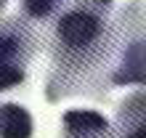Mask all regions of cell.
<instances>
[{
  "instance_id": "cell-4",
  "label": "cell",
  "mask_w": 146,
  "mask_h": 138,
  "mask_svg": "<svg viewBox=\"0 0 146 138\" xmlns=\"http://www.w3.org/2000/svg\"><path fill=\"white\" fill-rule=\"evenodd\" d=\"M32 130H35L32 117L21 104H0V138H32Z\"/></svg>"
},
{
  "instance_id": "cell-6",
  "label": "cell",
  "mask_w": 146,
  "mask_h": 138,
  "mask_svg": "<svg viewBox=\"0 0 146 138\" xmlns=\"http://www.w3.org/2000/svg\"><path fill=\"white\" fill-rule=\"evenodd\" d=\"M77 3H85L90 8H98V11H106V8L111 5V0H77Z\"/></svg>"
},
{
  "instance_id": "cell-5",
  "label": "cell",
  "mask_w": 146,
  "mask_h": 138,
  "mask_svg": "<svg viewBox=\"0 0 146 138\" xmlns=\"http://www.w3.org/2000/svg\"><path fill=\"white\" fill-rule=\"evenodd\" d=\"M61 5H64V0H21L24 13H27L29 19H35V21L50 19L53 13L61 11Z\"/></svg>"
},
{
  "instance_id": "cell-7",
  "label": "cell",
  "mask_w": 146,
  "mask_h": 138,
  "mask_svg": "<svg viewBox=\"0 0 146 138\" xmlns=\"http://www.w3.org/2000/svg\"><path fill=\"white\" fill-rule=\"evenodd\" d=\"M3 8H5V0H0V11H3Z\"/></svg>"
},
{
  "instance_id": "cell-2",
  "label": "cell",
  "mask_w": 146,
  "mask_h": 138,
  "mask_svg": "<svg viewBox=\"0 0 146 138\" xmlns=\"http://www.w3.org/2000/svg\"><path fill=\"white\" fill-rule=\"evenodd\" d=\"M58 138H114L111 122L93 109H69L61 117Z\"/></svg>"
},
{
  "instance_id": "cell-1",
  "label": "cell",
  "mask_w": 146,
  "mask_h": 138,
  "mask_svg": "<svg viewBox=\"0 0 146 138\" xmlns=\"http://www.w3.org/2000/svg\"><path fill=\"white\" fill-rule=\"evenodd\" d=\"M35 50V37L24 21L11 19L0 24V69H27Z\"/></svg>"
},
{
  "instance_id": "cell-3",
  "label": "cell",
  "mask_w": 146,
  "mask_h": 138,
  "mask_svg": "<svg viewBox=\"0 0 146 138\" xmlns=\"http://www.w3.org/2000/svg\"><path fill=\"white\" fill-rule=\"evenodd\" d=\"M143 90H135L130 98H125L117 109V130L114 138H146L143 122Z\"/></svg>"
}]
</instances>
